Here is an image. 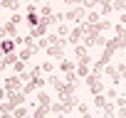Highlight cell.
I'll return each instance as SVG.
<instances>
[{"label": "cell", "mask_w": 126, "mask_h": 118, "mask_svg": "<svg viewBox=\"0 0 126 118\" xmlns=\"http://www.w3.org/2000/svg\"><path fill=\"white\" fill-rule=\"evenodd\" d=\"M20 89H22V79H20V74L5 79V91H20Z\"/></svg>", "instance_id": "277c9868"}, {"label": "cell", "mask_w": 126, "mask_h": 118, "mask_svg": "<svg viewBox=\"0 0 126 118\" xmlns=\"http://www.w3.org/2000/svg\"><path fill=\"white\" fill-rule=\"evenodd\" d=\"M40 69H42V71H47V74H52V71H54V64H52V62H45Z\"/></svg>", "instance_id": "4dcf8cb0"}, {"label": "cell", "mask_w": 126, "mask_h": 118, "mask_svg": "<svg viewBox=\"0 0 126 118\" xmlns=\"http://www.w3.org/2000/svg\"><path fill=\"white\" fill-rule=\"evenodd\" d=\"M3 30H5V35H10L13 39L17 37V25H15V22H5V25H3Z\"/></svg>", "instance_id": "9a60e30c"}, {"label": "cell", "mask_w": 126, "mask_h": 118, "mask_svg": "<svg viewBox=\"0 0 126 118\" xmlns=\"http://www.w3.org/2000/svg\"><path fill=\"white\" fill-rule=\"evenodd\" d=\"M77 103H79V98H77L74 94H69V96L62 98V108H64V113H69L72 108H77Z\"/></svg>", "instance_id": "8992f818"}, {"label": "cell", "mask_w": 126, "mask_h": 118, "mask_svg": "<svg viewBox=\"0 0 126 118\" xmlns=\"http://www.w3.org/2000/svg\"><path fill=\"white\" fill-rule=\"evenodd\" d=\"M116 118H126V106H119L116 108Z\"/></svg>", "instance_id": "74e56055"}, {"label": "cell", "mask_w": 126, "mask_h": 118, "mask_svg": "<svg viewBox=\"0 0 126 118\" xmlns=\"http://www.w3.org/2000/svg\"><path fill=\"white\" fill-rule=\"evenodd\" d=\"M3 8H8V10L17 12V10H20V0H3Z\"/></svg>", "instance_id": "ac0fdd59"}, {"label": "cell", "mask_w": 126, "mask_h": 118, "mask_svg": "<svg viewBox=\"0 0 126 118\" xmlns=\"http://www.w3.org/2000/svg\"><path fill=\"white\" fill-rule=\"evenodd\" d=\"M35 3H45V0H35Z\"/></svg>", "instance_id": "bcb514c9"}, {"label": "cell", "mask_w": 126, "mask_h": 118, "mask_svg": "<svg viewBox=\"0 0 126 118\" xmlns=\"http://www.w3.org/2000/svg\"><path fill=\"white\" fill-rule=\"evenodd\" d=\"M74 54H77V59H84L89 52H87V47H84V44H74Z\"/></svg>", "instance_id": "44dd1931"}, {"label": "cell", "mask_w": 126, "mask_h": 118, "mask_svg": "<svg viewBox=\"0 0 126 118\" xmlns=\"http://www.w3.org/2000/svg\"><path fill=\"white\" fill-rule=\"evenodd\" d=\"M3 57H5V52H3V49H0V59H3Z\"/></svg>", "instance_id": "f6af8a7d"}, {"label": "cell", "mask_w": 126, "mask_h": 118, "mask_svg": "<svg viewBox=\"0 0 126 118\" xmlns=\"http://www.w3.org/2000/svg\"><path fill=\"white\" fill-rule=\"evenodd\" d=\"M89 71H92V69H89V64H82V62H79V64H77V69H74V74H77V76H82V79H87V76H89Z\"/></svg>", "instance_id": "8fae6325"}, {"label": "cell", "mask_w": 126, "mask_h": 118, "mask_svg": "<svg viewBox=\"0 0 126 118\" xmlns=\"http://www.w3.org/2000/svg\"><path fill=\"white\" fill-rule=\"evenodd\" d=\"M111 30H114V37L119 39V49H124V47H126V27L119 22V25H114Z\"/></svg>", "instance_id": "5b68a950"}, {"label": "cell", "mask_w": 126, "mask_h": 118, "mask_svg": "<svg viewBox=\"0 0 126 118\" xmlns=\"http://www.w3.org/2000/svg\"><path fill=\"white\" fill-rule=\"evenodd\" d=\"M121 25H124V27H126V12H124V15H121Z\"/></svg>", "instance_id": "b9f144b4"}, {"label": "cell", "mask_w": 126, "mask_h": 118, "mask_svg": "<svg viewBox=\"0 0 126 118\" xmlns=\"http://www.w3.org/2000/svg\"><path fill=\"white\" fill-rule=\"evenodd\" d=\"M84 20H87V22H89V25H94V22H99V20H101V15H99V12H94V10H92V12H87V17H84Z\"/></svg>", "instance_id": "603a6c76"}, {"label": "cell", "mask_w": 126, "mask_h": 118, "mask_svg": "<svg viewBox=\"0 0 126 118\" xmlns=\"http://www.w3.org/2000/svg\"><path fill=\"white\" fill-rule=\"evenodd\" d=\"M84 17H87V10H84L82 5L69 8V10H67V15H64V20H72V22H82Z\"/></svg>", "instance_id": "7a4b0ae2"}, {"label": "cell", "mask_w": 126, "mask_h": 118, "mask_svg": "<svg viewBox=\"0 0 126 118\" xmlns=\"http://www.w3.org/2000/svg\"><path fill=\"white\" fill-rule=\"evenodd\" d=\"M3 37H5V30H3V27H0V39H3Z\"/></svg>", "instance_id": "7bdbcfd3"}, {"label": "cell", "mask_w": 126, "mask_h": 118, "mask_svg": "<svg viewBox=\"0 0 126 118\" xmlns=\"http://www.w3.org/2000/svg\"><path fill=\"white\" fill-rule=\"evenodd\" d=\"M5 96H8V91H5V89H0V101H3Z\"/></svg>", "instance_id": "ab89813d"}, {"label": "cell", "mask_w": 126, "mask_h": 118, "mask_svg": "<svg viewBox=\"0 0 126 118\" xmlns=\"http://www.w3.org/2000/svg\"><path fill=\"white\" fill-rule=\"evenodd\" d=\"M54 118H62V116H54Z\"/></svg>", "instance_id": "c3c4849f"}, {"label": "cell", "mask_w": 126, "mask_h": 118, "mask_svg": "<svg viewBox=\"0 0 126 118\" xmlns=\"http://www.w3.org/2000/svg\"><path fill=\"white\" fill-rule=\"evenodd\" d=\"M25 22H27L30 27H37V25H40V15H37V12H27V17H25Z\"/></svg>", "instance_id": "2e32d148"}, {"label": "cell", "mask_w": 126, "mask_h": 118, "mask_svg": "<svg viewBox=\"0 0 126 118\" xmlns=\"http://www.w3.org/2000/svg\"><path fill=\"white\" fill-rule=\"evenodd\" d=\"M111 10H114V8H111V3H104V5H101V15H109Z\"/></svg>", "instance_id": "e575fe53"}, {"label": "cell", "mask_w": 126, "mask_h": 118, "mask_svg": "<svg viewBox=\"0 0 126 118\" xmlns=\"http://www.w3.org/2000/svg\"><path fill=\"white\" fill-rule=\"evenodd\" d=\"M99 3H101V0H82V8H84V10H92V8H96Z\"/></svg>", "instance_id": "83f0119b"}, {"label": "cell", "mask_w": 126, "mask_h": 118, "mask_svg": "<svg viewBox=\"0 0 126 118\" xmlns=\"http://www.w3.org/2000/svg\"><path fill=\"white\" fill-rule=\"evenodd\" d=\"M47 54L52 59H64V47H62V44H49L47 47Z\"/></svg>", "instance_id": "52a82bcc"}, {"label": "cell", "mask_w": 126, "mask_h": 118, "mask_svg": "<svg viewBox=\"0 0 126 118\" xmlns=\"http://www.w3.org/2000/svg\"><path fill=\"white\" fill-rule=\"evenodd\" d=\"M111 27H114V25H111L109 20H99V22H96V30H99V32H106V30H111Z\"/></svg>", "instance_id": "cb8c5ba5"}, {"label": "cell", "mask_w": 126, "mask_h": 118, "mask_svg": "<svg viewBox=\"0 0 126 118\" xmlns=\"http://www.w3.org/2000/svg\"><path fill=\"white\" fill-rule=\"evenodd\" d=\"M111 8H114V10H119V12H126V0H114Z\"/></svg>", "instance_id": "484cf974"}, {"label": "cell", "mask_w": 126, "mask_h": 118, "mask_svg": "<svg viewBox=\"0 0 126 118\" xmlns=\"http://www.w3.org/2000/svg\"><path fill=\"white\" fill-rule=\"evenodd\" d=\"M67 8H77V5H82V0H62Z\"/></svg>", "instance_id": "836d02e7"}, {"label": "cell", "mask_w": 126, "mask_h": 118, "mask_svg": "<svg viewBox=\"0 0 126 118\" xmlns=\"http://www.w3.org/2000/svg\"><path fill=\"white\" fill-rule=\"evenodd\" d=\"M25 118H32V116H25Z\"/></svg>", "instance_id": "7dc6e473"}, {"label": "cell", "mask_w": 126, "mask_h": 118, "mask_svg": "<svg viewBox=\"0 0 126 118\" xmlns=\"http://www.w3.org/2000/svg\"><path fill=\"white\" fill-rule=\"evenodd\" d=\"M87 86H89V91H92V94H101V91H104L101 74H94V71H89V76H87Z\"/></svg>", "instance_id": "6da1fadb"}, {"label": "cell", "mask_w": 126, "mask_h": 118, "mask_svg": "<svg viewBox=\"0 0 126 118\" xmlns=\"http://www.w3.org/2000/svg\"><path fill=\"white\" fill-rule=\"evenodd\" d=\"M116 71H119V76H121V79H126V64H119V67H116Z\"/></svg>", "instance_id": "f35d334b"}, {"label": "cell", "mask_w": 126, "mask_h": 118, "mask_svg": "<svg viewBox=\"0 0 126 118\" xmlns=\"http://www.w3.org/2000/svg\"><path fill=\"white\" fill-rule=\"evenodd\" d=\"M77 111H79V113H89V106H87V103H82V101H79V103H77Z\"/></svg>", "instance_id": "8d00e7d4"}, {"label": "cell", "mask_w": 126, "mask_h": 118, "mask_svg": "<svg viewBox=\"0 0 126 118\" xmlns=\"http://www.w3.org/2000/svg\"><path fill=\"white\" fill-rule=\"evenodd\" d=\"M82 118H92V113H82Z\"/></svg>", "instance_id": "ee69618b"}, {"label": "cell", "mask_w": 126, "mask_h": 118, "mask_svg": "<svg viewBox=\"0 0 126 118\" xmlns=\"http://www.w3.org/2000/svg\"><path fill=\"white\" fill-rule=\"evenodd\" d=\"M37 15H40V17H49V15H52V8H49V5L45 3V5H42V8L37 10Z\"/></svg>", "instance_id": "4316f807"}, {"label": "cell", "mask_w": 126, "mask_h": 118, "mask_svg": "<svg viewBox=\"0 0 126 118\" xmlns=\"http://www.w3.org/2000/svg\"><path fill=\"white\" fill-rule=\"evenodd\" d=\"M20 91H22L25 96H30V94H35V91H37V86H35V81H25V86H22Z\"/></svg>", "instance_id": "d6986e66"}, {"label": "cell", "mask_w": 126, "mask_h": 118, "mask_svg": "<svg viewBox=\"0 0 126 118\" xmlns=\"http://www.w3.org/2000/svg\"><path fill=\"white\" fill-rule=\"evenodd\" d=\"M13 69H15V74H22V71H25V62H22V59H17V62L13 64Z\"/></svg>", "instance_id": "f1b7e54d"}, {"label": "cell", "mask_w": 126, "mask_h": 118, "mask_svg": "<svg viewBox=\"0 0 126 118\" xmlns=\"http://www.w3.org/2000/svg\"><path fill=\"white\" fill-rule=\"evenodd\" d=\"M27 74H30V79H37V76L42 74V69H40V67H32V69H30Z\"/></svg>", "instance_id": "1f68e13d"}, {"label": "cell", "mask_w": 126, "mask_h": 118, "mask_svg": "<svg viewBox=\"0 0 126 118\" xmlns=\"http://www.w3.org/2000/svg\"><path fill=\"white\" fill-rule=\"evenodd\" d=\"M104 74H106V76L111 79V84H114V86H116V84L121 81V76H119V71H116V67H111V64H106V67H104Z\"/></svg>", "instance_id": "9c48e42d"}, {"label": "cell", "mask_w": 126, "mask_h": 118, "mask_svg": "<svg viewBox=\"0 0 126 118\" xmlns=\"http://www.w3.org/2000/svg\"><path fill=\"white\" fill-rule=\"evenodd\" d=\"M49 113H54V116H64V108H62V101H52V103H49Z\"/></svg>", "instance_id": "5bb4252c"}, {"label": "cell", "mask_w": 126, "mask_h": 118, "mask_svg": "<svg viewBox=\"0 0 126 118\" xmlns=\"http://www.w3.org/2000/svg\"><path fill=\"white\" fill-rule=\"evenodd\" d=\"M35 44H37V49H47V47H49V39H47V37H40Z\"/></svg>", "instance_id": "f546056e"}, {"label": "cell", "mask_w": 126, "mask_h": 118, "mask_svg": "<svg viewBox=\"0 0 126 118\" xmlns=\"http://www.w3.org/2000/svg\"><path fill=\"white\" fill-rule=\"evenodd\" d=\"M101 111H104V118H116V103H109L106 101V106Z\"/></svg>", "instance_id": "4fadbf2b"}, {"label": "cell", "mask_w": 126, "mask_h": 118, "mask_svg": "<svg viewBox=\"0 0 126 118\" xmlns=\"http://www.w3.org/2000/svg\"><path fill=\"white\" fill-rule=\"evenodd\" d=\"M67 37H69V39H67L69 44H79V39L84 37V30H82V25H79V27H74V30H69V35H67Z\"/></svg>", "instance_id": "ba28073f"}, {"label": "cell", "mask_w": 126, "mask_h": 118, "mask_svg": "<svg viewBox=\"0 0 126 118\" xmlns=\"http://www.w3.org/2000/svg\"><path fill=\"white\" fill-rule=\"evenodd\" d=\"M116 96H119V91H116L114 86H109V89H106V98H116Z\"/></svg>", "instance_id": "d6a6232c"}, {"label": "cell", "mask_w": 126, "mask_h": 118, "mask_svg": "<svg viewBox=\"0 0 126 118\" xmlns=\"http://www.w3.org/2000/svg\"><path fill=\"white\" fill-rule=\"evenodd\" d=\"M94 106H96V108H104V106H106V96H104V94H94Z\"/></svg>", "instance_id": "7402d4cb"}, {"label": "cell", "mask_w": 126, "mask_h": 118, "mask_svg": "<svg viewBox=\"0 0 126 118\" xmlns=\"http://www.w3.org/2000/svg\"><path fill=\"white\" fill-rule=\"evenodd\" d=\"M67 35H69V27H67L64 22H59V27H57V37H62V39H64Z\"/></svg>", "instance_id": "d4e9b609"}, {"label": "cell", "mask_w": 126, "mask_h": 118, "mask_svg": "<svg viewBox=\"0 0 126 118\" xmlns=\"http://www.w3.org/2000/svg\"><path fill=\"white\" fill-rule=\"evenodd\" d=\"M27 116V106L22 103V106H17V108H13V118H25Z\"/></svg>", "instance_id": "ffe728a7"}, {"label": "cell", "mask_w": 126, "mask_h": 118, "mask_svg": "<svg viewBox=\"0 0 126 118\" xmlns=\"http://www.w3.org/2000/svg\"><path fill=\"white\" fill-rule=\"evenodd\" d=\"M0 118H13V113H0Z\"/></svg>", "instance_id": "60d3db41"}, {"label": "cell", "mask_w": 126, "mask_h": 118, "mask_svg": "<svg viewBox=\"0 0 126 118\" xmlns=\"http://www.w3.org/2000/svg\"><path fill=\"white\" fill-rule=\"evenodd\" d=\"M49 103H52L49 94H45V91H37V106H47V108H49Z\"/></svg>", "instance_id": "7c38bea8"}, {"label": "cell", "mask_w": 126, "mask_h": 118, "mask_svg": "<svg viewBox=\"0 0 126 118\" xmlns=\"http://www.w3.org/2000/svg\"><path fill=\"white\" fill-rule=\"evenodd\" d=\"M10 22H15V25H20V22H22V15H20V12H13V17H10Z\"/></svg>", "instance_id": "d590c367"}, {"label": "cell", "mask_w": 126, "mask_h": 118, "mask_svg": "<svg viewBox=\"0 0 126 118\" xmlns=\"http://www.w3.org/2000/svg\"><path fill=\"white\" fill-rule=\"evenodd\" d=\"M15 47H17V44H15L13 39H0V49H3L5 54H13V52H15Z\"/></svg>", "instance_id": "30bf717a"}, {"label": "cell", "mask_w": 126, "mask_h": 118, "mask_svg": "<svg viewBox=\"0 0 126 118\" xmlns=\"http://www.w3.org/2000/svg\"><path fill=\"white\" fill-rule=\"evenodd\" d=\"M25 103V94L22 91H8V106L10 108H17Z\"/></svg>", "instance_id": "3957f363"}, {"label": "cell", "mask_w": 126, "mask_h": 118, "mask_svg": "<svg viewBox=\"0 0 126 118\" xmlns=\"http://www.w3.org/2000/svg\"><path fill=\"white\" fill-rule=\"evenodd\" d=\"M59 69H62V71L67 74V71H74V69H77V64H74V62H69V59H62V64H59Z\"/></svg>", "instance_id": "e0dca14e"}]
</instances>
